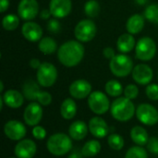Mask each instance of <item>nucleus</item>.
Instances as JSON below:
<instances>
[{
  "label": "nucleus",
  "instance_id": "f257e3e1",
  "mask_svg": "<svg viewBox=\"0 0 158 158\" xmlns=\"http://www.w3.org/2000/svg\"><path fill=\"white\" fill-rule=\"evenodd\" d=\"M84 56L83 45L77 41L64 43L57 50L59 62L68 68H72L80 64Z\"/></svg>",
  "mask_w": 158,
  "mask_h": 158
},
{
  "label": "nucleus",
  "instance_id": "f03ea898",
  "mask_svg": "<svg viewBox=\"0 0 158 158\" xmlns=\"http://www.w3.org/2000/svg\"><path fill=\"white\" fill-rule=\"evenodd\" d=\"M112 117L120 122H126L132 118L135 113L134 104L127 97H118L111 104Z\"/></svg>",
  "mask_w": 158,
  "mask_h": 158
},
{
  "label": "nucleus",
  "instance_id": "7ed1b4c3",
  "mask_svg": "<svg viewBox=\"0 0 158 158\" xmlns=\"http://www.w3.org/2000/svg\"><path fill=\"white\" fill-rule=\"evenodd\" d=\"M70 136L65 133H56L49 137L46 143L47 150L56 156L67 155L72 149V141Z\"/></svg>",
  "mask_w": 158,
  "mask_h": 158
},
{
  "label": "nucleus",
  "instance_id": "20e7f679",
  "mask_svg": "<svg viewBox=\"0 0 158 158\" xmlns=\"http://www.w3.org/2000/svg\"><path fill=\"white\" fill-rule=\"evenodd\" d=\"M38 84L32 80L26 81L22 85L24 97L29 101H37L42 106H49L52 102V95L48 92L42 91Z\"/></svg>",
  "mask_w": 158,
  "mask_h": 158
},
{
  "label": "nucleus",
  "instance_id": "39448f33",
  "mask_svg": "<svg viewBox=\"0 0 158 158\" xmlns=\"http://www.w3.org/2000/svg\"><path fill=\"white\" fill-rule=\"evenodd\" d=\"M111 72L117 77H126L133 70V62L131 58L124 54L116 55L109 62Z\"/></svg>",
  "mask_w": 158,
  "mask_h": 158
},
{
  "label": "nucleus",
  "instance_id": "423d86ee",
  "mask_svg": "<svg viewBox=\"0 0 158 158\" xmlns=\"http://www.w3.org/2000/svg\"><path fill=\"white\" fill-rule=\"evenodd\" d=\"M57 79L56 68L48 62L42 63L37 69V81L43 87H51L55 84Z\"/></svg>",
  "mask_w": 158,
  "mask_h": 158
},
{
  "label": "nucleus",
  "instance_id": "0eeeda50",
  "mask_svg": "<svg viewBox=\"0 0 158 158\" xmlns=\"http://www.w3.org/2000/svg\"><path fill=\"white\" fill-rule=\"evenodd\" d=\"M88 106L94 114L103 115L109 110L110 102L104 93L100 91H95L89 95Z\"/></svg>",
  "mask_w": 158,
  "mask_h": 158
},
{
  "label": "nucleus",
  "instance_id": "6e6552de",
  "mask_svg": "<svg viewBox=\"0 0 158 158\" xmlns=\"http://www.w3.org/2000/svg\"><path fill=\"white\" fill-rule=\"evenodd\" d=\"M96 31V25L93 20L82 19L76 25L74 30V35L78 41L87 43L94 38Z\"/></svg>",
  "mask_w": 158,
  "mask_h": 158
},
{
  "label": "nucleus",
  "instance_id": "1a4fd4ad",
  "mask_svg": "<svg viewBox=\"0 0 158 158\" xmlns=\"http://www.w3.org/2000/svg\"><path fill=\"white\" fill-rule=\"evenodd\" d=\"M135 51L138 59L143 61H149L156 56V45L152 38L143 37L138 41Z\"/></svg>",
  "mask_w": 158,
  "mask_h": 158
},
{
  "label": "nucleus",
  "instance_id": "9d476101",
  "mask_svg": "<svg viewBox=\"0 0 158 158\" xmlns=\"http://www.w3.org/2000/svg\"><path fill=\"white\" fill-rule=\"evenodd\" d=\"M137 118L144 125L154 126L158 122V110L150 104H141L136 109Z\"/></svg>",
  "mask_w": 158,
  "mask_h": 158
},
{
  "label": "nucleus",
  "instance_id": "9b49d317",
  "mask_svg": "<svg viewBox=\"0 0 158 158\" xmlns=\"http://www.w3.org/2000/svg\"><path fill=\"white\" fill-rule=\"evenodd\" d=\"M24 121L29 126H37L43 118V108L39 103H30L24 110Z\"/></svg>",
  "mask_w": 158,
  "mask_h": 158
},
{
  "label": "nucleus",
  "instance_id": "f8f14e48",
  "mask_svg": "<svg viewBox=\"0 0 158 158\" xmlns=\"http://www.w3.org/2000/svg\"><path fill=\"white\" fill-rule=\"evenodd\" d=\"M5 135L12 141H20L26 135L25 126L19 120H9L4 126Z\"/></svg>",
  "mask_w": 158,
  "mask_h": 158
},
{
  "label": "nucleus",
  "instance_id": "ddd939ff",
  "mask_svg": "<svg viewBox=\"0 0 158 158\" xmlns=\"http://www.w3.org/2000/svg\"><path fill=\"white\" fill-rule=\"evenodd\" d=\"M39 11V5L37 0H21L18 6V13L19 17L25 20L33 19Z\"/></svg>",
  "mask_w": 158,
  "mask_h": 158
},
{
  "label": "nucleus",
  "instance_id": "4468645a",
  "mask_svg": "<svg viewBox=\"0 0 158 158\" xmlns=\"http://www.w3.org/2000/svg\"><path fill=\"white\" fill-rule=\"evenodd\" d=\"M37 151L35 143L30 139L20 140L14 148V154L17 158H32Z\"/></svg>",
  "mask_w": 158,
  "mask_h": 158
},
{
  "label": "nucleus",
  "instance_id": "2eb2a0df",
  "mask_svg": "<svg viewBox=\"0 0 158 158\" xmlns=\"http://www.w3.org/2000/svg\"><path fill=\"white\" fill-rule=\"evenodd\" d=\"M69 94L75 99H84L92 94V85L86 80H77L70 84Z\"/></svg>",
  "mask_w": 158,
  "mask_h": 158
},
{
  "label": "nucleus",
  "instance_id": "dca6fc26",
  "mask_svg": "<svg viewBox=\"0 0 158 158\" xmlns=\"http://www.w3.org/2000/svg\"><path fill=\"white\" fill-rule=\"evenodd\" d=\"M131 73H132L133 80L141 85L149 84L153 80V76H154L153 69L145 64L137 65L136 67L133 68Z\"/></svg>",
  "mask_w": 158,
  "mask_h": 158
},
{
  "label": "nucleus",
  "instance_id": "f3484780",
  "mask_svg": "<svg viewBox=\"0 0 158 158\" xmlns=\"http://www.w3.org/2000/svg\"><path fill=\"white\" fill-rule=\"evenodd\" d=\"M71 0H51L49 4V10L51 15L56 19L67 17L71 11Z\"/></svg>",
  "mask_w": 158,
  "mask_h": 158
},
{
  "label": "nucleus",
  "instance_id": "a211bd4d",
  "mask_svg": "<svg viewBox=\"0 0 158 158\" xmlns=\"http://www.w3.org/2000/svg\"><path fill=\"white\" fill-rule=\"evenodd\" d=\"M89 131L93 136L102 139L108 135L109 127L106 122L100 117H94L89 121Z\"/></svg>",
  "mask_w": 158,
  "mask_h": 158
},
{
  "label": "nucleus",
  "instance_id": "6ab92c4d",
  "mask_svg": "<svg viewBox=\"0 0 158 158\" xmlns=\"http://www.w3.org/2000/svg\"><path fill=\"white\" fill-rule=\"evenodd\" d=\"M21 33L30 42H37L42 39L43 30L41 26L35 22H25L21 28Z\"/></svg>",
  "mask_w": 158,
  "mask_h": 158
},
{
  "label": "nucleus",
  "instance_id": "aec40b11",
  "mask_svg": "<svg viewBox=\"0 0 158 158\" xmlns=\"http://www.w3.org/2000/svg\"><path fill=\"white\" fill-rule=\"evenodd\" d=\"M89 127L84 121L77 120L71 123L69 128V133L71 139L75 141H81L83 140L88 134Z\"/></svg>",
  "mask_w": 158,
  "mask_h": 158
},
{
  "label": "nucleus",
  "instance_id": "412c9836",
  "mask_svg": "<svg viewBox=\"0 0 158 158\" xmlns=\"http://www.w3.org/2000/svg\"><path fill=\"white\" fill-rule=\"evenodd\" d=\"M2 96L4 103L10 108H19L24 102V95L16 90H7Z\"/></svg>",
  "mask_w": 158,
  "mask_h": 158
},
{
  "label": "nucleus",
  "instance_id": "4be33fe9",
  "mask_svg": "<svg viewBox=\"0 0 158 158\" xmlns=\"http://www.w3.org/2000/svg\"><path fill=\"white\" fill-rule=\"evenodd\" d=\"M144 27V17L140 14L132 15L126 23V28L129 33L137 34L143 31Z\"/></svg>",
  "mask_w": 158,
  "mask_h": 158
},
{
  "label": "nucleus",
  "instance_id": "5701e85b",
  "mask_svg": "<svg viewBox=\"0 0 158 158\" xmlns=\"http://www.w3.org/2000/svg\"><path fill=\"white\" fill-rule=\"evenodd\" d=\"M131 138L134 143L139 146H144L149 141L148 132L141 126H135L131 131Z\"/></svg>",
  "mask_w": 158,
  "mask_h": 158
},
{
  "label": "nucleus",
  "instance_id": "b1692460",
  "mask_svg": "<svg viewBox=\"0 0 158 158\" xmlns=\"http://www.w3.org/2000/svg\"><path fill=\"white\" fill-rule=\"evenodd\" d=\"M77 113V105L71 98H67L63 101L60 107V114L63 118L67 120L72 119Z\"/></svg>",
  "mask_w": 158,
  "mask_h": 158
},
{
  "label": "nucleus",
  "instance_id": "393cba45",
  "mask_svg": "<svg viewBox=\"0 0 158 158\" xmlns=\"http://www.w3.org/2000/svg\"><path fill=\"white\" fill-rule=\"evenodd\" d=\"M135 46V39L131 33H124L120 37H118L117 42V47L118 49L123 53H129L131 52Z\"/></svg>",
  "mask_w": 158,
  "mask_h": 158
},
{
  "label": "nucleus",
  "instance_id": "a878e982",
  "mask_svg": "<svg viewBox=\"0 0 158 158\" xmlns=\"http://www.w3.org/2000/svg\"><path fill=\"white\" fill-rule=\"evenodd\" d=\"M101 151V144L96 140L88 141L81 149V155L85 157H93L98 155Z\"/></svg>",
  "mask_w": 158,
  "mask_h": 158
},
{
  "label": "nucleus",
  "instance_id": "bb28decb",
  "mask_svg": "<svg viewBox=\"0 0 158 158\" xmlns=\"http://www.w3.org/2000/svg\"><path fill=\"white\" fill-rule=\"evenodd\" d=\"M38 46L40 51L44 55H52L57 50V44L51 37L42 38Z\"/></svg>",
  "mask_w": 158,
  "mask_h": 158
},
{
  "label": "nucleus",
  "instance_id": "cd10ccee",
  "mask_svg": "<svg viewBox=\"0 0 158 158\" xmlns=\"http://www.w3.org/2000/svg\"><path fill=\"white\" fill-rule=\"evenodd\" d=\"M105 89H106V92L107 93V94L112 97H118L123 93L122 85L120 84V82H118L116 80L108 81L106 83Z\"/></svg>",
  "mask_w": 158,
  "mask_h": 158
},
{
  "label": "nucleus",
  "instance_id": "c85d7f7f",
  "mask_svg": "<svg viewBox=\"0 0 158 158\" xmlns=\"http://www.w3.org/2000/svg\"><path fill=\"white\" fill-rule=\"evenodd\" d=\"M3 27L6 31H14L19 24V19L14 14H8L4 17L2 21Z\"/></svg>",
  "mask_w": 158,
  "mask_h": 158
},
{
  "label": "nucleus",
  "instance_id": "c756f323",
  "mask_svg": "<svg viewBox=\"0 0 158 158\" xmlns=\"http://www.w3.org/2000/svg\"><path fill=\"white\" fill-rule=\"evenodd\" d=\"M108 145L111 149L115 151H120L124 147V139L119 134H111L107 139Z\"/></svg>",
  "mask_w": 158,
  "mask_h": 158
},
{
  "label": "nucleus",
  "instance_id": "7c9ffc66",
  "mask_svg": "<svg viewBox=\"0 0 158 158\" xmlns=\"http://www.w3.org/2000/svg\"><path fill=\"white\" fill-rule=\"evenodd\" d=\"M85 14L90 18H95L99 15L100 5L96 0H89L84 6Z\"/></svg>",
  "mask_w": 158,
  "mask_h": 158
},
{
  "label": "nucleus",
  "instance_id": "2f4dec72",
  "mask_svg": "<svg viewBox=\"0 0 158 158\" xmlns=\"http://www.w3.org/2000/svg\"><path fill=\"white\" fill-rule=\"evenodd\" d=\"M125 158H148V154L143 146L137 145L127 151Z\"/></svg>",
  "mask_w": 158,
  "mask_h": 158
},
{
  "label": "nucleus",
  "instance_id": "473e14b6",
  "mask_svg": "<svg viewBox=\"0 0 158 158\" xmlns=\"http://www.w3.org/2000/svg\"><path fill=\"white\" fill-rule=\"evenodd\" d=\"M144 18L152 23L158 24V4L150 5L145 8Z\"/></svg>",
  "mask_w": 158,
  "mask_h": 158
},
{
  "label": "nucleus",
  "instance_id": "72a5a7b5",
  "mask_svg": "<svg viewBox=\"0 0 158 158\" xmlns=\"http://www.w3.org/2000/svg\"><path fill=\"white\" fill-rule=\"evenodd\" d=\"M138 94H139V89L134 84H129L124 90V95L128 99L133 100L138 96Z\"/></svg>",
  "mask_w": 158,
  "mask_h": 158
},
{
  "label": "nucleus",
  "instance_id": "f704fd0d",
  "mask_svg": "<svg viewBox=\"0 0 158 158\" xmlns=\"http://www.w3.org/2000/svg\"><path fill=\"white\" fill-rule=\"evenodd\" d=\"M145 93L147 97L152 101H157L158 100V84H149L146 89Z\"/></svg>",
  "mask_w": 158,
  "mask_h": 158
},
{
  "label": "nucleus",
  "instance_id": "c9c22d12",
  "mask_svg": "<svg viewBox=\"0 0 158 158\" xmlns=\"http://www.w3.org/2000/svg\"><path fill=\"white\" fill-rule=\"evenodd\" d=\"M146 145L149 152L155 155H158V137L149 138V141Z\"/></svg>",
  "mask_w": 158,
  "mask_h": 158
},
{
  "label": "nucleus",
  "instance_id": "e433bc0d",
  "mask_svg": "<svg viewBox=\"0 0 158 158\" xmlns=\"http://www.w3.org/2000/svg\"><path fill=\"white\" fill-rule=\"evenodd\" d=\"M47 29L52 33H58L61 30V24L56 19H50L47 24Z\"/></svg>",
  "mask_w": 158,
  "mask_h": 158
},
{
  "label": "nucleus",
  "instance_id": "4c0bfd02",
  "mask_svg": "<svg viewBox=\"0 0 158 158\" xmlns=\"http://www.w3.org/2000/svg\"><path fill=\"white\" fill-rule=\"evenodd\" d=\"M32 135L37 140H44L46 136L45 130L41 126H35L32 129Z\"/></svg>",
  "mask_w": 158,
  "mask_h": 158
},
{
  "label": "nucleus",
  "instance_id": "58836bf2",
  "mask_svg": "<svg viewBox=\"0 0 158 158\" xmlns=\"http://www.w3.org/2000/svg\"><path fill=\"white\" fill-rule=\"evenodd\" d=\"M103 55L105 56L106 58L110 59V60H111L113 57L116 56L115 51H114V49L111 48V47H106V48H105V49L103 50Z\"/></svg>",
  "mask_w": 158,
  "mask_h": 158
},
{
  "label": "nucleus",
  "instance_id": "ea45409f",
  "mask_svg": "<svg viewBox=\"0 0 158 158\" xmlns=\"http://www.w3.org/2000/svg\"><path fill=\"white\" fill-rule=\"evenodd\" d=\"M8 6H9L8 0H0V11L2 13L8 8Z\"/></svg>",
  "mask_w": 158,
  "mask_h": 158
},
{
  "label": "nucleus",
  "instance_id": "a19ab883",
  "mask_svg": "<svg viewBox=\"0 0 158 158\" xmlns=\"http://www.w3.org/2000/svg\"><path fill=\"white\" fill-rule=\"evenodd\" d=\"M41 65H42V63H41L38 59H36V58H32V59L30 61V66H31L32 69H38L40 68Z\"/></svg>",
  "mask_w": 158,
  "mask_h": 158
},
{
  "label": "nucleus",
  "instance_id": "79ce46f5",
  "mask_svg": "<svg viewBox=\"0 0 158 158\" xmlns=\"http://www.w3.org/2000/svg\"><path fill=\"white\" fill-rule=\"evenodd\" d=\"M50 15H51L50 10H46V9H44V10H43V11H42V13H41V19H48V18L50 17Z\"/></svg>",
  "mask_w": 158,
  "mask_h": 158
},
{
  "label": "nucleus",
  "instance_id": "37998d69",
  "mask_svg": "<svg viewBox=\"0 0 158 158\" xmlns=\"http://www.w3.org/2000/svg\"><path fill=\"white\" fill-rule=\"evenodd\" d=\"M4 90V84H3V81H0V93H2Z\"/></svg>",
  "mask_w": 158,
  "mask_h": 158
},
{
  "label": "nucleus",
  "instance_id": "c03bdc74",
  "mask_svg": "<svg viewBox=\"0 0 158 158\" xmlns=\"http://www.w3.org/2000/svg\"><path fill=\"white\" fill-rule=\"evenodd\" d=\"M10 158H14V157H10Z\"/></svg>",
  "mask_w": 158,
  "mask_h": 158
}]
</instances>
